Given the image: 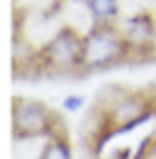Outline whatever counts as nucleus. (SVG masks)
<instances>
[{"label":"nucleus","mask_w":156,"mask_h":159,"mask_svg":"<svg viewBox=\"0 0 156 159\" xmlns=\"http://www.w3.org/2000/svg\"><path fill=\"white\" fill-rule=\"evenodd\" d=\"M118 21H97L83 31V52H80V74L104 71L130 57Z\"/></svg>","instance_id":"f257e3e1"},{"label":"nucleus","mask_w":156,"mask_h":159,"mask_svg":"<svg viewBox=\"0 0 156 159\" xmlns=\"http://www.w3.org/2000/svg\"><path fill=\"white\" fill-rule=\"evenodd\" d=\"M80 52L83 33L73 26H62L36 52V64L54 74H80Z\"/></svg>","instance_id":"f03ea898"},{"label":"nucleus","mask_w":156,"mask_h":159,"mask_svg":"<svg viewBox=\"0 0 156 159\" xmlns=\"http://www.w3.org/2000/svg\"><path fill=\"white\" fill-rule=\"evenodd\" d=\"M59 126V116L40 100L31 98H14L12 102V133L17 140H36L50 138Z\"/></svg>","instance_id":"7ed1b4c3"},{"label":"nucleus","mask_w":156,"mask_h":159,"mask_svg":"<svg viewBox=\"0 0 156 159\" xmlns=\"http://www.w3.org/2000/svg\"><path fill=\"white\" fill-rule=\"evenodd\" d=\"M118 26L123 33L132 55H144L151 52L156 45V17L149 12H137L125 17L123 21L118 19Z\"/></svg>","instance_id":"20e7f679"},{"label":"nucleus","mask_w":156,"mask_h":159,"mask_svg":"<svg viewBox=\"0 0 156 159\" xmlns=\"http://www.w3.org/2000/svg\"><path fill=\"white\" fill-rule=\"evenodd\" d=\"M38 159H73V147L64 128L57 131L54 135H50V138H45V143L38 152Z\"/></svg>","instance_id":"39448f33"},{"label":"nucleus","mask_w":156,"mask_h":159,"mask_svg":"<svg viewBox=\"0 0 156 159\" xmlns=\"http://www.w3.org/2000/svg\"><path fill=\"white\" fill-rule=\"evenodd\" d=\"M83 2L92 17V24L121 19V0H83Z\"/></svg>","instance_id":"423d86ee"},{"label":"nucleus","mask_w":156,"mask_h":159,"mask_svg":"<svg viewBox=\"0 0 156 159\" xmlns=\"http://www.w3.org/2000/svg\"><path fill=\"white\" fill-rule=\"evenodd\" d=\"M85 107V98L78 93H71V95H64V100H62V109H64L66 114H76L80 112Z\"/></svg>","instance_id":"0eeeda50"}]
</instances>
